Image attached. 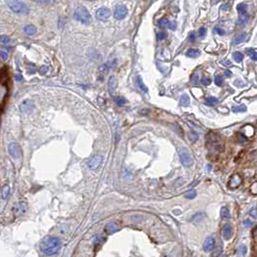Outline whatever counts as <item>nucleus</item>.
Wrapping results in <instances>:
<instances>
[{
  "instance_id": "nucleus-5",
  "label": "nucleus",
  "mask_w": 257,
  "mask_h": 257,
  "mask_svg": "<svg viewBox=\"0 0 257 257\" xmlns=\"http://www.w3.org/2000/svg\"><path fill=\"white\" fill-rule=\"evenodd\" d=\"M28 210V205L27 203L24 202V201H20L15 204V206L13 207V213L14 215H15V217H21L22 215H24V214L27 212Z\"/></svg>"
},
{
  "instance_id": "nucleus-19",
  "label": "nucleus",
  "mask_w": 257,
  "mask_h": 257,
  "mask_svg": "<svg viewBox=\"0 0 257 257\" xmlns=\"http://www.w3.org/2000/svg\"><path fill=\"white\" fill-rule=\"evenodd\" d=\"M246 33H241V34L237 35L234 38V40H233V45H239V44H241V43H243L246 40Z\"/></svg>"
},
{
  "instance_id": "nucleus-42",
  "label": "nucleus",
  "mask_w": 257,
  "mask_h": 257,
  "mask_svg": "<svg viewBox=\"0 0 257 257\" xmlns=\"http://www.w3.org/2000/svg\"><path fill=\"white\" fill-rule=\"evenodd\" d=\"M215 83H216V85H217V86H221V85L223 84L222 77H221V75H217V77L215 78Z\"/></svg>"
},
{
  "instance_id": "nucleus-25",
  "label": "nucleus",
  "mask_w": 257,
  "mask_h": 257,
  "mask_svg": "<svg viewBox=\"0 0 257 257\" xmlns=\"http://www.w3.org/2000/svg\"><path fill=\"white\" fill-rule=\"evenodd\" d=\"M189 97L187 94H183L180 98V104L182 106H188L189 104Z\"/></svg>"
},
{
  "instance_id": "nucleus-36",
  "label": "nucleus",
  "mask_w": 257,
  "mask_h": 257,
  "mask_svg": "<svg viewBox=\"0 0 257 257\" xmlns=\"http://www.w3.org/2000/svg\"><path fill=\"white\" fill-rule=\"evenodd\" d=\"M247 54H249V56L253 61H257V52L254 49H247Z\"/></svg>"
},
{
  "instance_id": "nucleus-45",
  "label": "nucleus",
  "mask_w": 257,
  "mask_h": 257,
  "mask_svg": "<svg viewBox=\"0 0 257 257\" xmlns=\"http://www.w3.org/2000/svg\"><path fill=\"white\" fill-rule=\"evenodd\" d=\"M10 43V38L5 36V35H2L1 36V44L2 45H7Z\"/></svg>"
},
{
  "instance_id": "nucleus-55",
  "label": "nucleus",
  "mask_w": 257,
  "mask_h": 257,
  "mask_svg": "<svg viewBox=\"0 0 257 257\" xmlns=\"http://www.w3.org/2000/svg\"><path fill=\"white\" fill-rule=\"evenodd\" d=\"M175 28H176V23H175V22H171V25H170V28H169V29L174 30Z\"/></svg>"
},
{
  "instance_id": "nucleus-8",
  "label": "nucleus",
  "mask_w": 257,
  "mask_h": 257,
  "mask_svg": "<svg viewBox=\"0 0 257 257\" xmlns=\"http://www.w3.org/2000/svg\"><path fill=\"white\" fill-rule=\"evenodd\" d=\"M242 176L240 174H233L231 176V178L229 179V181H228V188L229 189H237L239 188L241 184H242Z\"/></svg>"
},
{
  "instance_id": "nucleus-49",
  "label": "nucleus",
  "mask_w": 257,
  "mask_h": 257,
  "mask_svg": "<svg viewBox=\"0 0 257 257\" xmlns=\"http://www.w3.org/2000/svg\"><path fill=\"white\" fill-rule=\"evenodd\" d=\"M189 42H192V43L195 42V40H196V35H195V33H194V32L189 33Z\"/></svg>"
},
{
  "instance_id": "nucleus-24",
  "label": "nucleus",
  "mask_w": 257,
  "mask_h": 257,
  "mask_svg": "<svg viewBox=\"0 0 257 257\" xmlns=\"http://www.w3.org/2000/svg\"><path fill=\"white\" fill-rule=\"evenodd\" d=\"M206 217V215L204 213H197L195 214L192 217V221L194 222V223H198L203 221V218Z\"/></svg>"
},
{
  "instance_id": "nucleus-20",
  "label": "nucleus",
  "mask_w": 257,
  "mask_h": 257,
  "mask_svg": "<svg viewBox=\"0 0 257 257\" xmlns=\"http://www.w3.org/2000/svg\"><path fill=\"white\" fill-rule=\"evenodd\" d=\"M24 32L26 33L27 35L32 36V35H34L35 33L37 32V28H36L35 25H33V24H28V25H26L24 27Z\"/></svg>"
},
{
  "instance_id": "nucleus-27",
  "label": "nucleus",
  "mask_w": 257,
  "mask_h": 257,
  "mask_svg": "<svg viewBox=\"0 0 257 257\" xmlns=\"http://www.w3.org/2000/svg\"><path fill=\"white\" fill-rule=\"evenodd\" d=\"M158 25L161 28H170L171 22L168 20H166V18H161V20L158 21Z\"/></svg>"
},
{
  "instance_id": "nucleus-7",
  "label": "nucleus",
  "mask_w": 257,
  "mask_h": 257,
  "mask_svg": "<svg viewBox=\"0 0 257 257\" xmlns=\"http://www.w3.org/2000/svg\"><path fill=\"white\" fill-rule=\"evenodd\" d=\"M8 151L9 154L15 159H18L21 156V149L17 142H11L8 146Z\"/></svg>"
},
{
  "instance_id": "nucleus-12",
  "label": "nucleus",
  "mask_w": 257,
  "mask_h": 257,
  "mask_svg": "<svg viewBox=\"0 0 257 257\" xmlns=\"http://www.w3.org/2000/svg\"><path fill=\"white\" fill-rule=\"evenodd\" d=\"M107 87H108L109 94H110L111 96H114V94H115V91H116V88H117V79L114 77L109 78Z\"/></svg>"
},
{
  "instance_id": "nucleus-9",
  "label": "nucleus",
  "mask_w": 257,
  "mask_h": 257,
  "mask_svg": "<svg viewBox=\"0 0 257 257\" xmlns=\"http://www.w3.org/2000/svg\"><path fill=\"white\" fill-rule=\"evenodd\" d=\"M110 16H111L110 11H109L107 8H104V7L98 9L96 12V17L99 21H107L108 18L110 17Z\"/></svg>"
},
{
  "instance_id": "nucleus-40",
  "label": "nucleus",
  "mask_w": 257,
  "mask_h": 257,
  "mask_svg": "<svg viewBox=\"0 0 257 257\" xmlns=\"http://www.w3.org/2000/svg\"><path fill=\"white\" fill-rule=\"evenodd\" d=\"M237 138H238V140H239L240 142H242V143H245V142H246V136L245 135H243L242 132H238V134H237Z\"/></svg>"
},
{
  "instance_id": "nucleus-46",
  "label": "nucleus",
  "mask_w": 257,
  "mask_h": 257,
  "mask_svg": "<svg viewBox=\"0 0 257 257\" xmlns=\"http://www.w3.org/2000/svg\"><path fill=\"white\" fill-rule=\"evenodd\" d=\"M201 83L205 86H208V85L211 84V79L209 78H201Z\"/></svg>"
},
{
  "instance_id": "nucleus-6",
  "label": "nucleus",
  "mask_w": 257,
  "mask_h": 257,
  "mask_svg": "<svg viewBox=\"0 0 257 257\" xmlns=\"http://www.w3.org/2000/svg\"><path fill=\"white\" fill-rule=\"evenodd\" d=\"M207 143L210 147H213L214 149H218L221 145V137L218 136V135L215 134V132H210L208 134L207 137Z\"/></svg>"
},
{
  "instance_id": "nucleus-1",
  "label": "nucleus",
  "mask_w": 257,
  "mask_h": 257,
  "mask_svg": "<svg viewBox=\"0 0 257 257\" xmlns=\"http://www.w3.org/2000/svg\"><path fill=\"white\" fill-rule=\"evenodd\" d=\"M61 247V241L59 238L47 236L40 244V249L47 255L55 254Z\"/></svg>"
},
{
  "instance_id": "nucleus-38",
  "label": "nucleus",
  "mask_w": 257,
  "mask_h": 257,
  "mask_svg": "<svg viewBox=\"0 0 257 257\" xmlns=\"http://www.w3.org/2000/svg\"><path fill=\"white\" fill-rule=\"evenodd\" d=\"M206 103L207 104H210V106H213V104H215L217 103V99L215 98V97H208L206 99Z\"/></svg>"
},
{
  "instance_id": "nucleus-59",
  "label": "nucleus",
  "mask_w": 257,
  "mask_h": 257,
  "mask_svg": "<svg viewBox=\"0 0 257 257\" xmlns=\"http://www.w3.org/2000/svg\"><path fill=\"white\" fill-rule=\"evenodd\" d=\"M207 169H208V170H211V165H209L208 167H207Z\"/></svg>"
},
{
  "instance_id": "nucleus-53",
  "label": "nucleus",
  "mask_w": 257,
  "mask_h": 257,
  "mask_svg": "<svg viewBox=\"0 0 257 257\" xmlns=\"http://www.w3.org/2000/svg\"><path fill=\"white\" fill-rule=\"evenodd\" d=\"M47 71V67H46V66H43V67L41 68V70H40V73L42 74V75H44L46 72Z\"/></svg>"
},
{
  "instance_id": "nucleus-54",
  "label": "nucleus",
  "mask_w": 257,
  "mask_h": 257,
  "mask_svg": "<svg viewBox=\"0 0 257 257\" xmlns=\"http://www.w3.org/2000/svg\"><path fill=\"white\" fill-rule=\"evenodd\" d=\"M253 238H254V240L257 242V227L253 230Z\"/></svg>"
},
{
  "instance_id": "nucleus-10",
  "label": "nucleus",
  "mask_w": 257,
  "mask_h": 257,
  "mask_svg": "<svg viewBox=\"0 0 257 257\" xmlns=\"http://www.w3.org/2000/svg\"><path fill=\"white\" fill-rule=\"evenodd\" d=\"M102 163H103V157L97 155V156H94L93 158H91L88 160L87 165H88V167L90 169L95 170V169H97L99 166L102 164Z\"/></svg>"
},
{
  "instance_id": "nucleus-51",
  "label": "nucleus",
  "mask_w": 257,
  "mask_h": 257,
  "mask_svg": "<svg viewBox=\"0 0 257 257\" xmlns=\"http://www.w3.org/2000/svg\"><path fill=\"white\" fill-rule=\"evenodd\" d=\"M192 82L193 84H195V85L198 83V75L197 74H194L192 77Z\"/></svg>"
},
{
  "instance_id": "nucleus-16",
  "label": "nucleus",
  "mask_w": 257,
  "mask_h": 257,
  "mask_svg": "<svg viewBox=\"0 0 257 257\" xmlns=\"http://www.w3.org/2000/svg\"><path fill=\"white\" fill-rule=\"evenodd\" d=\"M232 237V228L229 224H226L223 227V238L224 240H230Z\"/></svg>"
},
{
  "instance_id": "nucleus-56",
  "label": "nucleus",
  "mask_w": 257,
  "mask_h": 257,
  "mask_svg": "<svg viewBox=\"0 0 257 257\" xmlns=\"http://www.w3.org/2000/svg\"><path fill=\"white\" fill-rule=\"evenodd\" d=\"M245 225H246V226H247V225H252V222L246 220V221H245Z\"/></svg>"
},
{
  "instance_id": "nucleus-22",
  "label": "nucleus",
  "mask_w": 257,
  "mask_h": 257,
  "mask_svg": "<svg viewBox=\"0 0 257 257\" xmlns=\"http://www.w3.org/2000/svg\"><path fill=\"white\" fill-rule=\"evenodd\" d=\"M186 55L188 57H192V58H196V57L200 55V51L196 49H189L187 52H186Z\"/></svg>"
},
{
  "instance_id": "nucleus-32",
  "label": "nucleus",
  "mask_w": 257,
  "mask_h": 257,
  "mask_svg": "<svg viewBox=\"0 0 257 257\" xmlns=\"http://www.w3.org/2000/svg\"><path fill=\"white\" fill-rule=\"evenodd\" d=\"M114 101L116 102V103L118 104L119 106H124V104L126 103V99L124 97H122V96L115 97V98H114Z\"/></svg>"
},
{
  "instance_id": "nucleus-58",
  "label": "nucleus",
  "mask_w": 257,
  "mask_h": 257,
  "mask_svg": "<svg viewBox=\"0 0 257 257\" xmlns=\"http://www.w3.org/2000/svg\"><path fill=\"white\" fill-rule=\"evenodd\" d=\"M224 75H226V77H230V75H231V74H230V72H229V71H225Z\"/></svg>"
},
{
  "instance_id": "nucleus-2",
  "label": "nucleus",
  "mask_w": 257,
  "mask_h": 257,
  "mask_svg": "<svg viewBox=\"0 0 257 257\" xmlns=\"http://www.w3.org/2000/svg\"><path fill=\"white\" fill-rule=\"evenodd\" d=\"M7 5L10 10L18 16H26L29 13V8L25 3L20 0H7Z\"/></svg>"
},
{
  "instance_id": "nucleus-28",
  "label": "nucleus",
  "mask_w": 257,
  "mask_h": 257,
  "mask_svg": "<svg viewBox=\"0 0 257 257\" xmlns=\"http://www.w3.org/2000/svg\"><path fill=\"white\" fill-rule=\"evenodd\" d=\"M10 195V187L9 186H4L1 190V197L2 199H7Z\"/></svg>"
},
{
  "instance_id": "nucleus-3",
  "label": "nucleus",
  "mask_w": 257,
  "mask_h": 257,
  "mask_svg": "<svg viewBox=\"0 0 257 257\" xmlns=\"http://www.w3.org/2000/svg\"><path fill=\"white\" fill-rule=\"evenodd\" d=\"M74 17L75 21H78L81 23H85V24H87V23H89L90 21H91V16H90L87 9H85L84 7H81V6L78 7L75 10Z\"/></svg>"
},
{
  "instance_id": "nucleus-23",
  "label": "nucleus",
  "mask_w": 257,
  "mask_h": 257,
  "mask_svg": "<svg viewBox=\"0 0 257 257\" xmlns=\"http://www.w3.org/2000/svg\"><path fill=\"white\" fill-rule=\"evenodd\" d=\"M31 106H33L29 101H24L21 104V112H28L31 110Z\"/></svg>"
},
{
  "instance_id": "nucleus-39",
  "label": "nucleus",
  "mask_w": 257,
  "mask_h": 257,
  "mask_svg": "<svg viewBox=\"0 0 257 257\" xmlns=\"http://www.w3.org/2000/svg\"><path fill=\"white\" fill-rule=\"evenodd\" d=\"M9 51H10V49L7 50V49H1V58L3 60H6L9 57Z\"/></svg>"
},
{
  "instance_id": "nucleus-43",
  "label": "nucleus",
  "mask_w": 257,
  "mask_h": 257,
  "mask_svg": "<svg viewBox=\"0 0 257 257\" xmlns=\"http://www.w3.org/2000/svg\"><path fill=\"white\" fill-rule=\"evenodd\" d=\"M166 36H167V34H166L165 32H163V31H160V32H159L158 34H157V38H158V40L159 41H163V40H164L165 38H166Z\"/></svg>"
},
{
  "instance_id": "nucleus-35",
  "label": "nucleus",
  "mask_w": 257,
  "mask_h": 257,
  "mask_svg": "<svg viewBox=\"0 0 257 257\" xmlns=\"http://www.w3.org/2000/svg\"><path fill=\"white\" fill-rule=\"evenodd\" d=\"M232 111L233 112H245L246 111V106H233L232 107Z\"/></svg>"
},
{
  "instance_id": "nucleus-29",
  "label": "nucleus",
  "mask_w": 257,
  "mask_h": 257,
  "mask_svg": "<svg viewBox=\"0 0 257 257\" xmlns=\"http://www.w3.org/2000/svg\"><path fill=\"white\" fill-rule=\"evenodd\" d=\"M109 69H110V66H109V64H103L101 67L99 68V72H100V74H102L103 75H106L109 72Z\"/></svg>"
},
{
  "instance_id": "nucleus-13",
  "label": "nucleus",
  "mask_w": 257,
  "mask_h": 257,
  "mask_svg": "<svg viewBox=\"0 0 257 257\" xmlns=\"http://www.w3.org/2000/svg\"><path fill=\"white\" fill-rule=\"evenodd\" d=\"M215 243H216L215 239H214L213 237L207 238V239L205 240V242H204V244H203V249L206 252L213 250V249L215 247Z\"/></svg>"
},
{
  "instance_id": "nucleus-18",
  "label": "nucleus",
  "mask_w": 257,
  "mask_h": 257,
  "mask_svg": "<svg viewBox=\"0 0 257 257\" xmlns=\"http://www.w3.org/2000/svg\"><path fill=\"white\" fill-rule=\"evenodd\" d=\"M120 136H121V131H120V127H119L118 122L115 125V132H114V144L117 145L119 140H120Z\"/></svg>"
},
{
  "instance_id": "nucleus-57",
  "label": "nucleus",
  "mask_w": 257,
  "mask_h": 257,
  "mask_svg": "<svg viewBox=\"0 0 257 257\" xmlns=\"http://www.w3.org/2000/svg\"><path fill=\"white\" fill-rule=\"evenodd\" d=\"M222 64H226L225 66H228V67H229V66H231V63L229 61H226V62H222Z\"/></svg>"
},
{
  "instance_id": "nucleus-11",
  "label": "nucleus",
  "mask_w": 257,
  "mask_h": 257,
  "mask_svg": "<svg viewBox=\"0 0 257 257\" xmlns=\"http://www.w3.org/2000/svg\"><path fill=\"white\" fill-rule=\"evenodd\" d=\"M127 14H128L127 8L125 6L119 5L115 8V10H114V17L118 21H121L123 18L126 17Z\"/></svg>"
},
{
  "instance_id": "nucleus-34",
  "label": "nucleus",
  "mask_w": 257,
  "mask_h": 257,
  "mask_svg": "<svg viewBox=\"0 0 257 257\" xmlns=\"http://www.w3.org/2000/svg\"><path fill=\"white\" fill-rule=\"evenodd\" d=\"M189 138L192 142H196L198 140V135L194 131H192L189 134Z\"/></svg>"
},
{
  "instance_id": "nucleus-14",
  "label": "nucleus",
  "mask_w": 257,
  "mask_h": 257,
  "mask_svg": "<svg viewBox=\"0 0 257 257\" xmlns=\"http://www.w3.org/2000/svg\"><path fill=\"white\" fill-rule=\"evenodd\" d=\"M104 231H106V233H107L108 235L113 234V233L118 231V225L115 224V223H113V222H108L106 224Z\"/></svg>"
},
{
  "instance_id": "nucleus-44",
  "label": "nucleus",
  "mask_w": 257,
  "mask_h": 257,
  "mask_svg": "<svg viewBox=\"0 0 257 257\" xmlns=\"http://www.w3.org/2000/svg\"><path fill=\"white\" fill-rule=\"evenodd\" d=\"M250 192L254 195H257V182L253 183L250 187Z\"/></svg>"
},
{
  "instance_id": "nucleus-33",
  "label": "nucleus",
  "mask_w": 257,
  "mask_h": 257,
  "mask_svg": "<svg viewBox=\"0 0 257 257\" xmlns=\"http://www.w3.org/2000/svg\"><path fill=\"white\" fill-rule=\"evenodd\" d=\"M195 196H196V192L194 189H190L188 192L185 193V197L187 199H193L195 198Z\"/></svg>"
},
{
  "instance_id": "nucleus-31",
  "label": "nucleus",
  "mask_w": 257,
  "mask_h": 257,
  "mask_svg": "<svg viewBox=\"0 0 257 257\" xmlns=\"http://www.w3.org/2000/svg\"><path fill=\"white\" fill-rule=\"evenodd\" d=\"M246 250H247V249H246V246H244V245H242V246H240L236 249V254H237V255L244 256V255L246 253Z\"/></svg>"
},
{
  "instance_id": "nucleus-37",
  "label": "nucleus",
  "mask_w": 257,
  "mask_h": 257,
  "mask_svg": "<svg viewBox=\"0 0 257 257\" xmlns=\"http://www.w3.org/2000/svg\"><path fill=\"white\" fill-rule=\"evenodd\" d=\"M221 217H223V218H229V217H230L229 210H228L226 207H223V208L221 209Z\"/></svg>"
},
{
  "instance_id": "nucleus-48",
  "label": "nucleus",
  "mask_w": 257,
  "mask_h": 257,
  "mask_svg": "<svg viewBox=\"0 0 257 257\" xmlns=\"http://www.w3.org/2000/svg\"><path fill=\"white\" fill-rule=\"evenodd\" d=\"M249 215H250L251 217H253L257 218V208H256V207H253V208L250 209Z\"/></svg>"
},
{
  "instance_id": "nucleus-47",
  "label": "nucleus",
  "mask_w": 257,
  "mask_h": 257,
  "mask_svg": "<svg viewBox=\"0 0 257 257\" xmlns=\"http://www.w3.org/2000/svg\"><path fill=\"white\" fill-rule=\"evenodd\" d=\"M198 33H199V37H201V38H204L206 36V33H207V30H206V28L205 27H201L200 29H199V31H198Z\"/></svg>"
},
{
  "instance_id": "nucleus-21",
  "label": "nucleus",
  "mask_w": 257,
  "mask_h": 257,
  "mask_svg": "<svg viewBox=\"0 0 257 257\" xmlns=\"http://www.w3.org/2000/svg\"><path fill=\"white\" fill-rule=\"evenodd\" d=\"M249 14H245V15H239V21H238L239 26H245L246 24V22L249 21Z\"/></svg>"
},
{
  "instance_id": "nucleus-60",
  "label": "nucleus",
  "mask_w": 257,
  "mask_h": 257,
  "mask_svg": "<svg viewBox=\"0 0 257 257\" xmlns=\"http://www.w3.org/2000/svg\"><path fill=\"white\" fill-rule=\"evenodd\" d=\"M87 1H95V0H87Z\"/></svg>"
},
{
  "instance_id": "nucleus-41",
  "label": "nucleus",
  "mask_w": 257,
  "mask_h": 257,
  "mask_svg": "<svg viewBox=\"0 0 257 257\" xmlns=\"http://www.w3.org/2000/svg\"><path fill=\"white\" fill-rule=\"evenodd\" d=\"M104 241H106V238H103L101 234L97 235L96 237H95V239H94V243H95V244H100V243H103V242H104Z\"/></svg>"
},
{
  "instance_id": "nucleus-26",
  "label": "nucleus",
  "mask_w": 257,
  "mask_h": 257,
  "mask_svg": "<svg viewBox=\"0 0 257 257\" xmlns=\"http://www.w3.org/2000/svg\"><path fill=\"white\" fill-rule=\"evenodd\" d=\"M237 10L239 12V15H245V14H247V5L246 3H241L238 5Z\"/></svg>"
},
{
  "instance_id": "nucleus-4",
  "label": "nucleus",
  "mask_w": 257,
  "mask_h": 257,
  "mask_svg": "<svg viewBox=\"0 0 257 257\" xmlns=\"http://www.w3.org/2000/svg\"><path fill=\"white\" fill-rule=\"evenodd\" d=\"M179 156L182 164L185 167H190L193 164V159L190 151L187 147H181L179 149Z\"/></svg>"
},
{
  "instance_id": "nucleus-17",
  "label": "nucleus",
  "mask_w": 257,
  "mask_h": 257,
  "mask_svg": "<svg viewBox=\"0 0 257 257\" xmlns=\"http://www.w3.org/2000/svg\"><path fill=\"white\" fill-rule=\"evenodd\" d=\"M136 86L138 87V89L140 90L141 92H143V93L148 92V88H147V86L144 84L143 80H142V78L140 77L136 78Z\"/></svg>"
},
{
  "instance_id": "nucleus-30",
  "label": "nucleus",
  "mask_w": 257,
  "mask_h": 257,
  "mask_svg": "<svg viewBox=\"0 0 257 257\" xmlns=\"http://www.w3.org/2000/svg\"><path fill=\"white\" fill-rule=\"evenodd\" d=\"M233 58H234V60L236 62L240 63V62L244 59V54H243L242 52H240V51H235L234 53H233Z\"/></svg>"
},
{
  "instance_id": "nucleus-15",
  "label": "nucleus",
  "mask_w": 257,
  "mask_h": 257,
  "mask_svg": "<svg viewBox=\"0 0 257 257\" xmlns=\"http://www.w3.org/2000/svg\"><path fill=\"white\" fill-rule=\"evenodd\" d=\"M241 132L243 135H245L246 136L250 137V136H252L254 135V128H253V127L250 126V125H246V126H245L244 128H242Z\"/></svg>"
},
{
  "instance_id": "nucleus-52",
  "label": "nucleus",
  "mask_w": 257,
  "mask_h": 257,
  "mask_svg": "<svg viewBox=\"0 0 257 257\" xmlns=\"http://www.w3.org/2000/svg\"><path fill=\"white\" fill-rule=\"evenodd\" d=\"M15 78H16V80H17V81H21V80H22V75L17 73L15 75Z\"/></svg>"
},
{
  "instance_id": "nucleus-50",
  "label": "nucleus",
  "mask_w": 257,
  "mask_h": 257,
  "mask_svg": "<svg viewBox=\"0 0 257 257\" xmlns=\"http://www.w3.org/2000/svg\"><path fill=\"white\" fill-rule=\"evenodd\" d=\"M215 31H216V33H217V34L221 35V36H222V35L225 34V31L223 30V29H221V28H220V27H216V28H215Z\"/></svg>"
}]
</instances>
